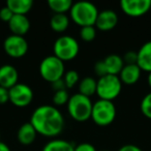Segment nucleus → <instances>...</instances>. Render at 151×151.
<instances>
[{"label": "nucleus", "instance_id": "obj_17", "mask_svg": "<svg viewBox=\"0 0 151 151\" xmlns=\"http://www.w3.org/2000/svg\"><path fill=\"white\" fill-rule=\"evenodd\" d=\"M104 63H105L106 68H107L108 75H113V76L119 75L120 71L123 68V66L125 65L122 57L116 54L108 55L104 59Z\"/></svg>", "mask_w": 151, "mask_h": 151}, {"label": "nucleus", "instance_id": "obj_1", "mask_svg": "<svg viewBox=\"0 0 151 151\" xmlns=\"http://www.w3.org/2000/svg\"><path fill=\"white\" fill-rule=\"evenodd\" d=\"M30 123L37 134L54 138L62 132L64 128V117L56 107L42 105L37 107L31 114Z\"/></svg>", "mask_w": 151, "mask_h": 151}, {"label": "nucleus", "instance_id": "obj_26", "mask_svg": "<svg viewBox=\"0 0 151 151\" xmlns=\"http://www.w3.org/2000/svg\"><path fill=\"white\" fill-rule=\"evenodd\" d=\"M141 112L146 118L151 120V91L143 97L141 101Z\"/></svg>", "mask_w": 151, "mask_h": 151}, {"label": "nucleus", "instance_id": "obj_15", "mask_svg": "<svg viewBox=\"0 0 151 151\" xmlns=\"http://www.w3.org/2000/svg\"><path fill=\"white\" fill-rule=\"evenodd\" d=\"M137 65L140 67L141 70L148 73H151V40L143 44L137 52Z\"/></svg>", "mask_w": 151, "mask_h": 151}, {"label": "nucleus", "instance_id": "obj_34", "mask_svg": "<svg viewBox=\"0 0 151 151\" xmlns=\"http://www.w3.org/2000/svg\"><path fill=\"white\" fill-rule=\"evenodd\" d=\"M0 151H11V148L5 143L0 141Z\"/></svg>", "mask_w": 151, "mask_h": 151}, {"label": "nucleus", "instance_id": "obj_4", "mask_svg": "<svg viewBox=\"0 0 151 151\" xmlns=\"http://www.w3.org/2000/svg\"><path fill=\"white\" fill-rule=\"evenodd\" d=\"M117 110L113 101L99 99L93 103L91 119L97 126H109L114 122Z\"/></svg>", "mask_w": 151, "mask_h": 151}, {"label": "nucleus", "instance_id": "obj_7", "mask_svg": "<svg viewBox=\"0 0 151 151\" xmlns=\"http://www.w3.org/2000/svg\"><path fill=\"white\" fill-rule=\"evenodd\" d=\"M80 46L76 38L69 35L59 36L53 45V52L61 61H71L78 56Z\"/></svg>", "mask_w": 151, "mask_h": 151}, {"label": "nucleus", "instance_id": "obj_25", "mask_svg": "<svg viewBox=\"0 0 151 151\" xmlns=\"http://www.w3.org/2000/svg\"><path fill=\"white\" fill-rule=\"evenodd\" d=\"M69 94L67 92V89H63V90H59L54 92L53 95V104L56 107H60V106L67 105L69 101Z\"/></svg>", "mask_w": 151, "mask_h": 151}, {"label": "nucleus", "instance_id": "obj_16", "mask_svg": "<svg viewBox=\"0 0 151 151\" xmlns=\"http://www.w3.org/2000/svg\"><path fill=\"white\" fill-rule=\"evenodd\" d=\"M36 136H37V132H36V130L34 129V127L31 125L30 122H25V123L22 124L17 132L18 141L25 146L31 145L35 141Z\"/></svg>", "mask_w": 151, "mask_h": 151}, {"label": "nucleus", "instance_id": "obj_6", "mask_svg": "<svg viewBox=\"0 0 151 151\" xmlns=\"http://www.w3.org/2000/svg\"><path fill=\"white\" fill-rule=\"evenodd\" d=\"M122 90V83L118 76L107 75L97 80L96 95L99 99L113 101L119 96Z\"/></svg>", "mask_w": 151, "mask_h": 151}, {"label": "nucleus", "instance_id": "obj_32", "mask_svg": "<svg viewBox=\"0 0 151 151\" xmlns=\"http://www.w3.org/2000/svg\"><path fill=\"white\" fill-rule=\"evenodd\" d=\"M117 151H143V150L140 147L136 146V145L127 144V145H123L122 147H120Z\"/></svg>", "mask_w": 151, "mask_h": 151}, {"label": "nucleus", "instance_id": "obj_3", "mask_svg": "<svg viewBox=\"0 0 151 151\" xmlns=\"http://www.w3.org/2000/svg\"><path fill=\"white\" fill-rule=\"evenodd\" d=\"M92 101L80 93H76L69 97L67 103V112L71 119L78 122H85L91 118Z\"/></svg>", "mask_w": 151, "mask_h": 151}, {"label": "nucleus", "instance_id": "obj_12", "mask_svg": "<svg viewBox=\"0 0 151 151\" xmlns=\"http://www.w3.org/2000/svg\"><path fill=\"white\" fill-rule=\"evenodd\" d=\"M19 80V73L17 68L11 64H4L0 66V86L3 88L11 89Z\"/></svg>", "mask_w": 151, "mask_h": 151}, {"label": "nucleus", "instance_id": "obj_9", "mask_svg": "<svg viewBox=\"0 0 151 151\" xmlns=\"http://www.w3.org/2000/svg\"><path fill=\"white\" fill-rule=\"evenodd\" d=\"M3 49L4 52L12 58H22L28 52V42L24 36L12 34L4 40Z\"/></svg>", "mask_w": 151, "mask_h": 151}, {"label": "nucleus", "instance_id": "obj_29", "mask_svg": "<svg viewBox=\"0 0 151 151\" xmlns=\"http://www.w3.org/2000/svg\"><path fill=\"white\" fill-rule=\"evenodd\" d=\"M13 17H14L13 12H12L11 9L6 6V5H5V6H3L2 9H0V20H1V21L9 23Z\"/></svg>", "mask_w": 151, "mask_h": 151}, {"label": "nucleus", "instance_id": "obj_18", "mask_svg": "<svg viewBox=\"0 0 151 151\" xmlns=\"http://www.w3.org/2000/svg\"><path fill=\"white\" fill-rule=\"evenodd\" d=\"M6 6L13 12L14 15L26 16L33 6L32 0H9Z\"/></svg>", "mask_w": 151, "mask_h": 151}, {"label": "nucleus", "instance_id": "obj_10", "mask_svg": "<svg viewBox=\"0 0 151 151\" xmlns=\"http://www.w3.org/2000/svg\"><path fill=\"white\" fill-rule=\"evenodd\" d=\"M120 9L128 17H142L151 9V0H122Z\"/></svg>", "mask_w": 151, "mask_h": 151}, {"label": "nucleus", "instance_id": "obj_36", "mask_svg": "<svg viewBox=\"0 0 151 151\" xmlns=\"http://www.w3.org/2000/svg\"><path fill=\"white\" fill-rule=\"evenodd\" d=\"M101 151H110V150H101Z\"/></svg>", "mask_w": 151, "mask_h": 151}, {"label": "nucleus", "instance_id": "obj_14", "mask_svg": "<svg viewBox=\"0 0 151 151\" xmlns=\"http://www.w3.org/2000/svg\"><path fill=\"white\" fill-rule=\"evenodd\" d=\"M9 28L14 35L24 36L30 29V21L26 16L14 15L9 22Z\"/></svg>", "mask_w": 151, "mask_h": 151}, {"label": "nucleus", "instance_id": "obj_13", "mask_svg": "<svg viewBox=\"0 0 151 151\" xmlns=\"http://www.w3.org/2000/svg\"><path fill=\"white\" fill-rule=\"evenodd\" d=\"M142 70L137 64H125L118 75L122 84L125 85H134L141 78Z\"/></svg>", "mask_w": 151, "mask_h": 151}, {"label": "nucleus", "instance_id": "obj_19", "mask_svg": "<svg viewBox=\"0 0 151 151\" xmlns=\"http://www.w3.org/2000/svg\"><path fill=\"white\" fill-rule=\"evenodd\" d=\"M70 19L64 14H54L50 20V27L57 33H62L69 27Z\"/></svg>", "mask_w": 151, "mask_h": 151}, {"label": "nucleus", "instance_id": "obj_5", "mask_svg": "<svg viewBox=\"0 0 151 151\" xmlns=\"http://www.w3.org/2000/svg\"><path fill=\"white\" fill-rule=\"evenodd\" d=\"M40 75L45 81L54 83L63 78L65 73L64 62L54 55L47 56L40 63Z\"/></svg>", "mask_w": 151, "mask_h": 151}, {"label": "nucleus", "instance_id": "obj_2", "mask_svg": "<svg viewBox=\"0 0 151 151\" xmlns=\"http://www.w3.org/2000/svg\"><path fill=\"white\" fill-rule=\"evenodd\" d=\"M99 12L93 3L88 1H78L73 4L69 11V19L78 26H94Z\"/></svg>", "mask_w": 151, "mask_h": 151}, {"label": "nucleus", "instance_id": "obj_30", "mask_svg": "<svg viewBox=\"0 0 151 151\" xmlns=\"http://www.w3.org/2000/svg\"><path fill=\"white\" fill-rule=\"evenodd\" d=\"M75 151H96V149L90 143H81L75 146Z\"/></svg>", "mask_w": 151, "mask_h": 151}, {"label": "nucleus", "instance_id": "obj_22", "mask_svg": "<svg viewBox=\"0 0 151 151\" xmlns=\"http://www.w3.org/2000/svg\"><path fill=\"white\" fill-rule=\"evenodd\" d=\"M48 6L54 14L69 13L73 2L71 0H48Z\"/></svg>", "mask_w": 151, "mask_h": 151}, {"label": "nucleus", "instance_id": "obj_31", "mask_svg": "<svg viewBox=\"0 0 151 151\" xmlns=\"http://www.w3.org/2000/svg\"><path fill=\"white\" fill-rule=\"evenodd\" d=\"M9 101V89L0 86V105L6 104Z\"/></svg>", "mask_w": 151, "mask_h": 151}, {"label": "nucleus", "instance_id": "obj_24", "mask_svg": "<svg viewBox=\"0 0 151 151\" xmlns=\"http://www.w3.org/2000/svg\"><path fill=\"white\" fill-rule=\"evenodd\" d=\"M96 36V28L95 26H86L82 27L80 30V37L83 42H93Z\"/></svg>", "mask_w": 151, "mask_h": 151}, {"label": "nucleus", "instance_id": "obj_8", "mask_svg": "<svg viewBox=\"0 0 151 151\" xmlns=\"http://www.w3.org/2000/svg\"><path fill=\"white\" fill-rule=\"evenodd\" d=\"M9 101L18 108L27 107L33 99V90L24 83H18L9 89Z\"/></svg>", "mask_w": 151, "mask_h": 151}, {"label": "nucleus", "instance_id": "obj_11", "mask_svg": "<svg viewBox=\"0 0 151 151\" xmlns=\"http://www.w3.org/2000/svg\"><path fill=\"white\" fill-rule=\"evenodd\" d=\"M118 24V16L112 9H105L99 13L95 22V28L101 31H110L114 29Z\"/></svg>", "mask_w": 151, "mask_h": 151}, {"label": "nucleus", "instance_id": "obj_33", "mask_svg": "<svg viewBox=\"0 0 151 151\" xmlns=\"http://www.w3.org/2000/svg\"><path fill=\"white\" fill-rule=\"evenodd\" d=\"M52 88L54 89L55 92H56V91H59V90H63V89H66L65 88L64 82H63V79H60V80L52 83Z\"/></svg>", "mask_w": 151, "mask_h": 151}, {"label": "nucleus", "instance_id": "obj_35", "mask_svg": "<svg viewBox=\"0 0 151 151\" xmlns=\"http://www.w3.org/2000/svg\"><path fill=\"white\" fill-rule=\"evenodd\" d=\"M147 83H148V86L151 88V73H148V77H147Z\"/></svg>", "mask_w": 151, "mask_h": 151}, {"label": "nucleus", "instance_id": "obj_23", "mask_svg": "<svg viewBox=\"0 0 151 151\" xmlns=\"http://www.w3.org/2000/svg\"><path fill=\"white\" fill-rule=\"evenodd\" d=\"M63 82L65 84V88L66 89H71L78 85L80 82V77H79L78 71L76 70H67L65 71L64 76H63Z\"/></svg>", "mask_w": 151, "mask_h": 151}, {"label": "nucleus", "instance_id": "obj_21", "mask_svg": "<svg viewBox=\"0 0 151 151\" xmlns=\"http://www.w3.org/2000/svg\"><path fill=\"white\" fill-rule=\"evenodd\" d=\"M42 151H75V146L66 140L54 139L47 143Z\"/></svg>", "mask_w": 151, "mask_h": 151}, {"label": "nucleus", "instance_id": "obj_28", "mask_svg": "<svg viewBox=\"0 0 151 151\" xmlns=\"http://www.w3.org/2000/svg\"><path fill=\"white\" fill-rule=\"evenodd\" d=\"M124 61V64H137V59H138V55L137 52L134 51H128L124 54V56L122 57Z\"/></svg>", "mask_w": 151, "mask_h": 151}, {"label": "nucleus", "instance_id": "obj_27", "mask_svg": "<svg viewBox=\"0 0 151 151\" xmlns=\"http://www.w3.org/2000/svg\"><path fill=\"white\" fill-rule=\"evenodd\" d=\"M94 73L96 76H99V78H101V77H105V76L108 75L107 68H106V65H105V63H104V60L97 61V62L94 64Z\"/></svg>", "mask_w": 151, "mask_h": 151}, {"label": "nucleus", "instance_id": "obj_20", "mask_svg": "<svg viewBox=\"0 0 151 151\" xmlns=\"http://www.w3.org/2000/svg\"><path fill=\"white\" fill-rule=\"evenodd\" d=\"M96 85L97 81L92 77H85L84 79L80 80L78 84L79 93L87 97H91L92 95L96 94Z\"/></svg>", "mask_w": 151, "mask_h": 151}]
</instances>
